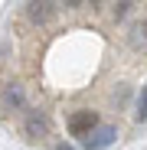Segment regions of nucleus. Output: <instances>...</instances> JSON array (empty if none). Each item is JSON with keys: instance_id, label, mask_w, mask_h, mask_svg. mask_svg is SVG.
<instances>
[{"instance_id": "obj_1", "label": "nucleus", "mask_w": 147, "mask_h": 150, "mask_svg": "<svg viewBox=\"0 0 147 150\" xmlns=\"http://www.w3.org/2000/svg\"><path fill=\"white\" fill-rule=\"evenodd\" d=\"M134 117H137V121H147V85L137 91V108H134Z\"/></svg>"}, {"instance_id": "obj_2", "label": "nucleus", "mask_w": 147, "mask_h": 150, "mask_svg": "<svg viewBox=\"0 0 147 150\" xmlns=\"http://www.w3.org/2000/svg\"><path fill=\"white\" fill-rule=\"evenodd\" d=\"M137 36H141V39H144V42H147V16H144V20H141V23H137Z\"/></svg>"}]
</instances>
